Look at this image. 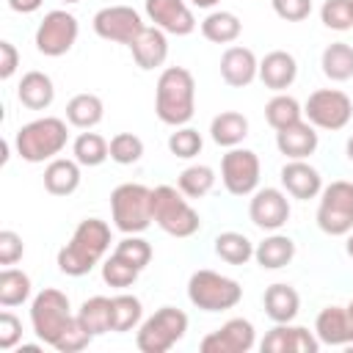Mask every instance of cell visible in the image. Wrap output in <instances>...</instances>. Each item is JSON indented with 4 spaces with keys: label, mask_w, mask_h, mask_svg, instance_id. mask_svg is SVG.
Masks as SVG:
<instances>
[{
    "label": "cell",
    "mask_w": 353,
    "mask_h": 353,
    "mask_svg": "<svg viewBox=\"0 0 353 353\" xmlns=\"http://www.w3.org/2000/svg\"><path fill=\"white\" fill-rule=\"evenodd\" d=\"M154 113L168 127H185L196 113V80L185 66H165L154 88Z\"/></svg>",
    "instance_id": "1"
},
{
    "label": "cell",
    "mask_w": 353,
    "mask_h": 353,
    "mask_svg": "<svg viewBox=\"0 0 353 353\" xmlns=\"http://www.w3.org/2000/svg\"><path fill=\"white\" fill-rule=\"evenodd\" d=\"M69 132H66V121L58 116H41L33 119L28 124H22L14 135V146L17 154L25 163H44V160H55L63 149H66Z\"/></svg>",
    "instance_id": "2"
},
{
    "label": "cell",
    "mask_w": 353,
    "mask_h": 353,
    "mask_svg": "<svg viewBox=\"0 0 353 353\" xmlns=\"http://www.w3.org/2000/svg\"><path fill=\"white\" fill-rule=\"evenodd\" d=\"M110 218L113 226L124 234H141L152 226V188L141 182H124L110 193Z\"/></svg>",
    "instance_id": "3"
},
{
    "label": "cell",
    "mask_w": 353,
    "mask_h": 353,
    "mask_svg": "<svg viewBox=\"0 0 353 353\" xmlns=\"http://www.w3.org/2000/svg\"><path fill=\"white\" fill-rule=\"evenodd\" d=\"M152 212H154V223L171 237H193L201 229L199 212L190 207V201L179 188L171 185L152 188Z\"/></svg>",
    "instance_id": "4"
},
{
    "label": "cell",
    "mask_w": 353,
    "mask_h": 353,
    "mask_svg": "<svg viewBox=\"0 0 353 353\" xmlns=\"http://www.w3.org/2000/svg\"><path fill=\"white\" fill-rule=\"evenodd\" d=\"M188 301L201 312H226L243 301V287L223 273L201 268L188 279Z\"/></svg>",
    "instance_id": "5"
},
{
    "label": "cell",
    "mask_w": 353,
    "mask_h": 353,
    "mask_svg": "<svg viewBox=\"0 0 353 353\" xmlns=\"http://www.w3.org/2000/svg\"><path fill=\"white\" fill-rule=\"evenodd\" d=\"M74 320L72 314V303L66 298V292L47 287L41 290L33 301H30V325L39 342L44 345H55L61 339V334L69 328V323Z\"/></svg>",
    "instance_id": "6"
},
{
    "label": "cell",
    "mask_w": 353,
    "mask_h": 353,
    "mask_svg": "<svg viewBox=\"0 0 353 353\" xmlns=\"http://www.w3.org/2000/svg\"><path fill=\"white\" fill-rule=\"evenodd\" d=\"M185 331H188V314L176 306H160L138 325L135 345L141 353H165L185 336Z\"/></svg>",
    "instance_id": "7"
},
{
    "label": "cell",
    "mask_w": 353,
    "mask_h": 353,
    "mask_svg": "<svg viewBox=\"0 0 353 353\" xmlns=\"http://www.w3.org/2000/svg\"><path fill=\"white\" fill-rule=\"evenodd\" d=\"M317 226L331 237H345L353 232V182L336 179L320 190Z\"/></svg>",
    "instance_id": "8"
},
{
    "label": "cell",
    "mask_w": 353,
    "mask_h": 353,
    "mask_svg": "<svg viewBox=\"0 0 353 353\" xmlns=\"http://www.w3.org/2000/svg\"><path fill=\"white\" fill-rule=\"evenodd\" d=\"M77 33H80L77 17L72 11H66V8H55V11H47L44 19L39 22L33 44H36V50L41 55L61 58V55H66L74 47Z\"/></svg>",
    "instance_id": "9"
},
{
    "label": "cell",
    "mask_w": 353,
    "mask_h": 353,
    "mask_svg": "<svg viewBox=\"0 0 353 353\" xmlns=\"http://www.w3.org/2000/svg\"><path fill=\"white\" fill-rule=\"evenodd\" d=\"M303 116L317 130H342L353 116V102L339 88H317L303 105Z\"/></svg>",
    "instance_id": "10"
},
{
    "label": "cell",
    "mask_w": 353,
    "mask_h": 353,
    "mask_svg": "<svg viewBox=\"0 0 353 353\" xmlns=\"http://www.w3.org/2000/svg\"><path fill=\"white\" fill-rule=\"evenodd\" d=\"M259 174L262 163L251 149L232 146L221 157V182L232 196H251L259 188Z\"/></svg>",
    "instance_id": "11"
},
{
    "label": "cell",
    "mask_w": 353,
    "mask_h": 353,
    "mask_svg": "<svg viewBox=\"0 0 353 353\" xmlns=\"http://www.w3.org/2000/svg\"><path fill=\"white\" fill-rule=\"evenodd\" d=\"M94 33L105 41H116V44H132L138 39V33L146 28L143 17L132 8V6H105L94 14Z\"/></svg>",
    "instance_id": "12"
},
{
    "label": "cell",
    "mask_w": 353,
    "mask_h": 353,
    "mask_svg": "<svg viewBox=\"0 0 353 353\" xmlns=\"http://www.w3.org/2000/svg\"><path fill=\"white\" fill-rule=\"evenodd\" d=\"M248 218L262 232H279L290 221V199L279 188H256L248 201Z\"/></svg>",
    "instance_id": "13"
},
{
    "label": "cell",
    "mask_w": 353,
    "mask_h": 353,
    "mask_svg": "<svg viewBox=\"0 0 353 353\" xmlns=\"http://www.w3.org/2000/svg\"><path fill=\"white\" fill-rule=\"evenodd\" d=\"M254 345H256L254 323L245 317H232L218 331L207 334L199 347L201 353H248Z\"/></svg>",
    "instance_id": "14"
},
{
    "label": "cell",
    "mask_w": 353,
    "mask_h": 353,
    "mask_svg": "<svg viewBox=\"0 0 353 353\" xmlns=\"http://www.w3.org/2000/svg\"><path fill=\"white\" fill-rule=\"evenodd\" d=\"M143 11L149 22L168 36H188L196 30V17L185 0H146Z\"/></svg>",
    "instance_id": "15"
},
{
    "label": "cell",
    "mask_w": 353,
    "mask_h": 353,
    "mask_svg": "<svg viewBox=\"0 0 353 353\" xmlns=\"http://www.w3.org/2000/svg\"><path fill=\"white\" fill-rule=\"evenodd\" d=\"M259 350L262 353H317L320 339H317V334H312L303 325L276 323L259 342Z\"/></svg>",
    "instance_id": "16"
},
{
    "label": "cell",
    "mask_w": 353,
    "mask_h": 353,
    "mask_svg": "<svg viewBox=\"0 0 353 353\" xmlns=\"http://www.w3.org/2000/svg\"><path fill=\"white\" fill-rule=\"evenodd\" d=\"M221 77L232 88H245L259 77V61L248 47L232 44L221 55Z\"/></svg>",
    "instance_id": "17"
},
{
    "label": "cell",
    "mask_w": 353,
    "mask_h": 353,
    "mask_svg": "<svg viewBox=\"0 0 353 353\" xmlns=\"http://www.w3.org/2000/svg\"><path fill=\"white\" fill-rule=\"evenodd\" d=\"M281 185L292 199H317L323 190V176L314 165H309L306 160H287L281 165Z\"/></svg>",
    "instance_id": "18"
},
{
    "label": "cell",
    "mask_w": 353,
    "mask_h": 353,
    "mask_svg": "<svg viewBox=\"0 0 353 353\" xmlns=\"http://www.w3.org/2000/svg\"><path fill=\"white\" fill-rule=\"evenodd\" d=\"M317 127H312L309 121H295L284 130H276V149L287 157V160H306L317 152Z\"/></svg>",
    "instance_id": "19"
},
{
    "label": "cell",
    "mask_w": 353,
    "mask_h": 353,
    "mask_svg": "<svg viewBox=\"0 0 353 353\" xmlns=\"http://www.w3.org/2000/svg\"><path fill=\"white\" fill-rule=\"evenodd\" d=\"M130 52H132V61L143 69V72H152V69H160L168 58V33H163L160 28H143L138 33V39L130 44Z\"/></svg>",
    "instance_id": "20"
},
{
    "label": "cell",
    "mask_w": 353,
    "mask_h": 353,
    "mask_svg": "<svg viewBox=\"0 0 353 353\" xmlns=\"http://www.w3.org/2000/svg\"><path fill=\"white\" fill-rule=\"evenodd\" d=\"M314 334L320 345L328 347H347L353 342V325L347 320L345 306H325L314 320Z\"/></svg>",
    "instance_id": "21"
},
{
    "label": "cell",
    "mask_w": 353,
    "mask_h": 353,
    "mask_svg": "<svg viewBox=\"0 0 353 353\" xmlns=\"http://www.w3.org/2000/svg\"><path fill=\"white\" fill-rule=\"evenodd\" d=\"M298 77V61L292 52L287 50H273L259 61V80L265 83V88L270 91H284L295 83Z\"/></svg>",
    "instance_id": "22"
},
{
    "label": "cell",
    "mask_w": 353,
    "mask_h": 353,
    "mask_svg": "<svg viewBox=\"0 0 353 353\" xmlns=\"http://www.w3.org/2000/svg\"><path fill=\"white\" fill-rule=\"evenodd\" d=\"M262 306H265V314L273 323H292L301 312V295L295 292V287H290L284 281H276L265 290Z\"/></svg>",
    "instance_id": "23"
},
{
    "label": "cell",
    "mask_w": 353,
    "mask_h": 353,
    "mask_svg": "<svg viewBox=\"0 0 353 353\" xmlns=\"http://www.w3.org/2000/svg\"><path fill=\"white\" fill-rule=\"evenodd\" d=\"M17 99L28 108V110H44L52 105L55 99V85H52V77L39 72V69H30L22 74L19 85H17Z\"/></svg>",
    "instance_id": "24"
},
{
    "label": "cell",
    "mask_w": 353,
    "mask_h": 353,
    "mask_svg": "<svg viewBox=\"0 0 353 353\" xmlns=\"http://www.w3.org/2000/svg\"><path fill=\"white\" fill-rule=\"evenodd\" d=\"M80 163L72 157H55L44 168V190L52 196H72L80 188Z\"/></svg>",
    "instance_id": "25"
},
{
    "label": "cell",
    "mask_w": 353,
    "mask_h": 353,
    "mask_svg": "<svg viewBox=\"0 0 353 353\" xmlns=\"http://www.w3.org/2000/svg\"><path fill=\"white\" fill-rule=\"evenodd\" d=\"M295 256V243L292 237L287 234H279V232H270L262 243L254 245V259L262 270H281L292 262Z\"/></svg>",
    "instance_id": "26"
},
{
    "label": "cell",
    "mask_w": 353,
    "mask_h": 353,
    "mask_svg": "<svg viewBox=\"0 0 353 353\" xmlns=\"http://www.w3.org/2000/svg\"><path fill=\"white\" fill-rule=\"evenodd\" d=\"M72 243L80 245L83 251H88L94 259L102 262V256L108 254L113 237H110V226L102 221V218H83L74 232H72Z\"/></svg>",
    "instance_id": "27"
},
{
    "label": "cell",
    "mask_w": 353,
    "mask_h": 353,
    "mask_svg": "<svg viewBox=\"0 0 353 353\" xmlns=\"http://www.w3.org/2000/svg\"><path fill=\"white\" fill-rule=\"evenodd\" d=\"M210 138L226 149L240 146L248 138V119L237 110H223L210 121Z\"/></svg>",
    "instance_id": "28"
},
{
    "label": "cell",
    "mask_w": 353,
    "mask_h": 353,
    "mask_svg": "<svg viewBox=\"0 0 353 353\" xmlns=\"http://www.w3.org/2000/svg\"><path fill=\"white\" fill-rule=\"evenodd\" d=\"M243 33V22L232 11H210L201 19V36L212 44H232Z\"/></svg>",
    "instance_id": "29"
},
{
    "label": "cell",
    "mask_w": 353,
    "mask_h": 353,
    "mask_svg": "<svg viewBox=\"0 0 353 353\" xmlns=\"http://www.w3.org/2000/svg\"><path fill=\"white\" fill-rule=\"evenodd\" d=\"M143 323V303L135 295L119 292L110 298V331L116 334H127L135 331Z\"/></svg>",
    "instance_id": "30"
},
{
    "label": "cell",
    "mask_w": 353,
    "mask_h": 353,
    "mask_svg": "<svg viewBox=\"0 0 353 353\" xmlns=\"http://www.w3.org/2000/svg\"><path fill=\"white\" fill-rule=\"evenodd\" d=\"M105 116V105L97 94H74L66 102V121L77 130H91L102 121Z\"/></svg>",
    "instance_id": "31"
},
{
    "label": "cell",
    "mask_w": 353,
    "mask_h": 353,
    "mask_svg": "<svg viewBox=\"0 0 353 353\" xmlns=\"http://www.w3.org/2000/svg\"><path fill=\"white\" fill-rule=\"evenodd\" d=\"M320 69L328 80L334 83H345L353 77V47L345 41H334L323 50L320 55Z\"/></svg>",
    "instance_id": "32"
},
{
    "label": "cell",
    "mask_w": 353,
    "mask_h": 353,
    "mask_svg": "<svg viewBox=\"0 0 353 353\" xmlns=\"http://www.w3.org/2000/svg\"><path fill=\"white\" fill-rule=\"evenodd\" d=\"M77 323L91 334V336H102L110 331V298L105 295H94L85 298L77 309Z\"/></svg>",
    "instance_id": "33"
},
{
    "label": "cell",
    "mask_w": 353,
    "mask_h": 353,
    "mask_svg": "<svg viewBox=\"0 0 353 353\" xmlns=\"http://www.w3.org/2000/svg\"><path fill=\"white\" fill-rule=\"evenodd\" d=\"M30 276L25 270H17V268H3L0 270V306L11 309V306H19L30 298Z\"/></svg>",
    "instance_id": "34"
},
{
    "label": "cell",
    "mask_w": 353,
    "mask_h": 353,
    "mask_svg": "<svg viewBox=\"0 0 353 353\" xmlns=\"http://www.w3.org/2000/svg\"><path fill=\"white\" fill-rule=\"evenodd\" d=\"M265 119H268V124H270L273 130H284V127H290V124H295V121L303 119V108H301V102H298L295 97L279 91L276 97L268 99V105H265Z\"/></svg>",
    "instance_id": "35"
},
{
    "label": "cell",
    "mask_w": 353,
    "mask_h": 353,
    "mask_svg": "<svg viewBox=\"0 0 353 353\" xmlns=\"http://www.w3.org/2000/svg\"><path fill=\"white\" fill-rule=\"evenodd\" d=\"M72 154H74V160L80 163V165H88V168H94V165H102L108 157H110V143L99 135V132H80L77 138H74V143H72Z\"/></svg>",
    "instance_id": "36"
},
{
    "label": "cell",
    "mask_w": 353,
    "mask_h": 353,
    "mask_svg": "<svg viewBox=\"0 0 353 353\" xmlns=\"http://www.w3.org/2000/svg\"><path fill=\"white\" fill-rule=\"evenodd\" d=\"M215 254L229 265H245L254 259V243L243 232H221L215 237Z\"/></svg>",
    "instance_id": "37"
},
{
    "label": "cell",
    "mask_w": 353,
    "mask_h": 353,
    "mask_svg": "<svg viewBox=\"0 0 353 353\" xmlns=\"http://www.w3.org/2000/svg\"><path fill=\"white\" fill-rule=\"evenodd\" d=\"M176 188H179L188 199H201V196H207V193L215 188V171H212L210 165H201V163L188 165V168L176 176Z\"/></svg>",
    "instance_id": "38"
},
{
    "label": "cell",
    "mask_w": 353,
    "mask_h": 353,
    "mask_svg": "<svg viewBox=\"0 0 353 353\" xmlns=\"http://www.w3.org/2000/svg\"><path fill=\"white\" fill-rule=\"evenodd\" d=\"M55 262H58V270H61V273L74 276V279H80V276L91 273V270L99 265V259H94L88 251H83V248H80V245H74L72 240L58 251Z\"/></svg>",
    "instance_id": "39"
},
{
    "label": "cell",
    "mask_w": 353,
    "mask_h": 353,
    "mask_svg": "<svg viewBox=\"0 0 353 353\" xmlns=\"http://www.w3.org/2000/svg\"><path fill=\"white\" fill-rule=\"evenodd\" d=\"M138 268L135 265H130L127 259H121L119 254H110L105 262H102V281L108 284V287H116V290H127V287H132L135 284V279H138Z\"/></svg>",
    "instance_id": "40"
},
{
    "label": "cell",
    "mask_w": 353,
    "mask_h": 353,
    "mask_svg": "<svg viewBox=\"0 0 353 353\" xmlns=\"http://www.w3.org/2000/svg\"><path fill=\"white\" fill-rule=\"evenodd\" d=\"M143 157V141L135 132H116L110 138V160L119 165H132Z\"/></svg>",
    "instance_id": "41"
},
{
    "label": "cell",
    "mask_w": 353,
    "mask_h": 353,
    "mask_svg": "<svg viewBox=\"0 0 353 353\" xmlns=\"http://www.w3.org/2000/svg\"><path fill=\"white\" fill-rule=\"evenodd\" d=\"M201 146H204V141H201L199 130H193V127H176V130L168 135V152H171L174 157H179V160L196 157V154L201 152Z\"/></svg>",
    "instance_id": "42"
},
{
    "label": "cell",
    "mask_w": 353,
    "mask_h": 353,
    "mask_svg": "<svg viewBox=\"0 0 353 353\" xmlns=\"http://www.w3.org/2000/svg\"><path fill=\"white\" fill-rule=\"evenodd\" d=\"M320 19L328 30H350L353 28V0H325L320 8Z\"/></svg>",
    "instance_id": "43"
},
{
    "label": "cell",
    "mask_w": 353,
    "mask_h": 353,
    "mask_svg": "<svg viewBox=\"0 0 353 353\" xmlns=\"http://www.w3.org/2000/svg\"><path fill=\"white\" fill-rule=\"evenodd\" d=\"M113 254H119L121 259H127L138 270H143L152 262V245H149V240H143L138 234H124V240L116 243V251Z\"/></svg>",
    "instance_id": "44"
},
{
    "label": "cell",
    "mask_w": 353,
    "mask_h": 353,
    "mask_svg": "<svg viewBox=\"0 0 353 353\" xmlns=\"http://www.w3.org/2000/svg\"><path fill=\"white\" fill-rule=\"evenodd\" d=\"M91 339H94V336H91V334L77 323V317H74V320L69 323V328L61 334V339H58L52 347H55L58 353H80V350H85V347L91 345Z\"/></svg>",
    "instance_id": "45"
},
{
    "label": "cell",
    "mask_w": 353,
    "mask_h": 353,
    "mask_svg": "<svg viewBox=\"0 0 353 353\" xmlns=\"http://www.w3.org/2000/svg\"><path fill=\"white\" fill-rule=\"evenodd\" d=\"M22 254H25L22 237L14 229H3L0 232V265L3 268H11V265H17L22 259Z\"/></svg>",
    "instance_id": "46"
},
{
    "label": "cell",
    "mask_w": 353,
    "mask_h": 353,
    "mask_svg": "<svg viewBox=\"0 0 353 353\" xmlns=\"http://www.w3.org/2000/svg\"><path fill=\"white\" fill-rule=\"evenodd\" d=\"M22 342V320L14 312L0 314V350H14Z\"/></svg>",
    "instance_id": "47"
},
{
    "label": "cell",
    "mask_w": 353,
    "mask_h": 353,
    "mask_svg": "<svg viewBox=\"0 0 353 353\" xmlns=\"http://www.w3.org/2000/svg\"><path fill=\"white\" fill-rule=\"evenodd\" d=\"M270 6L284 22H301L312 14V0H270Z\"/></svg>",
    "instance_id": "48"
},
{
    "label": "cell",
    "mask_w": 353,
    "mask_h": 353,
    "mask_svg": "<svg viewBox=\"0 0 353 353\" xmlns=\"http://www.w3.org/2000/svg\"><path fill=\"white\" fill-rule=\"evenodd\" d=\"M19 66V52L11 41H0V80H8Z\"/></svg>",
    "instance_id": "49"
},
{
    "label": "cell",
    "mask_w": 353,
    "mask_h": 353,
    "mask_svg": "<svg viewBox=\"0 0 353 353\" xmlns=\"http://www.w3.org/2000/svg\"><path fill=\"white\" fill-rule=\"evenodd\" d=\"M44 6V0H8V8L17 14H33Z\"/></svg>",
    "instance_id": "50"
},
{
    "label": "cell",
    "mask_w": 353,
    "mask_h": 353,
    "mask_svg": "<svg viewBox=\"0 0 353 353\" xmlns=\"http://www.w3.org/2000/svg\"><path fill=\"white\" fill-rule=\"evenodd\" d=\"M190 3H193L196 8H215L221 0H190Z\"/></svg>",
    "instance_id": "51"
},
{
    "label": "cell",
    "mask_w": 353,
    "mask_h": 353,
    "mask_svg": "<svg viewBox=\"0 0 353 353\" xmlns=\"http://www.w3.org/2000/svg\"><path fill=\"white\" fill-rule=\"evenodd\" d=\"M345 154H347V160L353 163V135L347 138V143H345Z\"/></svg>",
    "instance_id": "52"
},
{
    "label": "cell",
    "mask_w": 353,
    "mask_h": 353,
    "mask_svg": "<svg viewBox=\"0 0 353 353\" xmlns=\"http://www.w3.org/2000/svg\"><path fill=\"white\" fill-rule=\"evenodd\" d=\"M345 251H347V256L353 259V232L347 234V243H345Z\"/></svg>",
    "instance_id": "53"
},
{
    "label": "cell",
    "mask_w": 353,
    "mask_h": 353,
    "mask_svg": "<svg viewBox=\"0 0 353 353\" xmlns=\"http://www.w3.org/2000/svg\"><path fill=\"white\" fill-rule=\"evenodd\" d=\"M345 309H347V320H350V325H353V298H350V303H347Z\"/></svg>",
    "instance_id": "54"
},
{
    "label": "cell",
    "mask_w": 353,
    "mask_h": 353,
    "mask_svg": "<svg viewBox=\"0 0 353 353\" xmlns=\"http://www.w3.org/2000/svg\"><path fill=\"white\" fill-rule=\"evenodd\" d=\"M61 3H66V6H72V3H80V0H61Z\"/></svg>",
    "instance_id": "55"
}]
</instances>
